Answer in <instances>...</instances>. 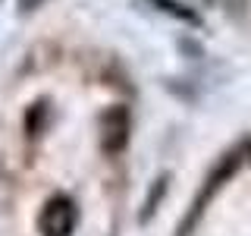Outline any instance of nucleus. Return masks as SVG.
I'll list each match as a JSON object with an SVG mask.
<instances>
[{"instance_id":"f03ea898","label":"nucleus","mask_w":251,"mask_h":236,"mask_svg":"<svg viewBox=\"0 0 251 236\" xmlns=\"http://www.w3.org/2000/svg\"><path fill=\"white\" fill-rule=\"evenodd\" d=\"M104 145H107V151H116V148L126 142V129H129V114H126L123 107H116V110H110V114L104 117Z\"/></svg>"},{"instance_id":"f257e3e1","label":"nucleus","mask_w":251,"mask_h":236,"mask_svg":"<svg viewBox=\"0 0 251 236\" xmlns=\"http://www.w3.org/2000/svg\"><path fill=\"white\" fill-rule=\"evenodd\" d=\"M75 227V208L69 199H53L41 214V233L44 236H69Z\"/></svg>"},{"instance_id":"7ed1b4c3","label":"nucleus","mask_w":251,"mask_h":236,"mask_svg":"<svg viewBox=\"0 0 251 236\" xmlns=\"http://www.w3.org/2000/svg\"><path fill=\"white\" fill-rule=\"evenodd\" d=\"M38 3H41V0H19V6H22V10H35Z\"/></svg>"}]
</instances>
